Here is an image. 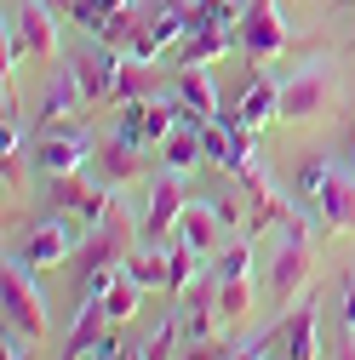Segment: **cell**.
Masks as SVG:
<instances>
[{
  "label": "cell",
  "mask_w": 355,
  "mask_h": 360,
  "mask_svg": "<svg viewBox=\"0 0 355 360\" xmlns=\"http://www.w3.org/2000/svg\"><path fill=\"white\" fill-rule=\"evenodd\" d=\"M224 235H230V223L218 217V206H212V200H189V206H184V217H178V240H189L201 257H206V252H218V240H224Z\"/></svg>",
  "instance_id": "13"
},
{
  "label": "cell",
  "mask_w": 355,
  "mask_h": 360,
  "mask_svg": "<svg viewBox=\"0 0 355 360\" xmlns=\"http://www.w3.org/2000/svg\"><path fill=\"white\" fill-rule=\"evenodd\" d=\"M149 92V69H144V58L138 63H120V75H115V92H109V103H138Z\"/></svg>",
  "instance_id": "29"
},
{
  "label": "cell",
  "mask_w": 355,
  "mask_h": 360,
  "mask_svg": "<svg viewBox=\"0 0 355 360\" xmlns=\"http://www.w3.org/2000/svg\"><path fill=\"white\" fill-rule=\"evenodd\" d=\"M241 184H247V195H252V212H258V223L281 217V200H275V189H270V184H263V172H258V166H247V172H241Z\"/></svg>",
  "instance_id": "30"
},
{
  "label": "cell",
  "mask_w": 355,
  "mask_h": 360,
  "mask_svg": "<svg viewBox=\"0 0 355 360\" xmlns=\"http://www.w3.org/2000/svg\"><path fill=\"white\" fill-rule=\"evenodd\" d=\"M316 314H321L316 297H298V309L281 314L275 332L287 338V360H316Z\"/></svg>",
  "instance_id": "17"
},
{
  "label": "cell",
  "mask_w": 355,
  "mask_h": 360,
  "mask_svg": "<svg viewBox=\"0 0 355 360\" xmlns=\"http://www.w3.org/2000/svg\"><path fill=\"white\" fill-rule=\"evenodd\" d=\"M120 6H132V0H75V12H69V18H75L86 34H104V23H109Z\"/></svg>",
  "instance_id": "28"
},
{
  "label": "cell",
  "mask_w": 355,
  "mask_h": 360,
  "mask_svg": "<svg viewBox=\"0 0 355 360\" xmlns=\"http://www.w3.org/2000/svg\"><path fill=\"white\" fill-rule=\"evenodd\" d=\"M298 189L316 200V217L327 223L332 235H349L355 229V177L338 160H309L298 172Z\"/></svg>",
  "instance_id": "2"
},
{
  "label": "cell",
  "mask_w": 355,
  "mask_h": 360,
  "mask_svg": "<svg viewBox=\"0 0 355 360\" xmlns=\"http://www.w3.org/2000/svg\"><path fill=\"white\" fill-rule=\"evenodd\" d=\"M69 69H75V80H80V98L86 103H104L109 92H115V75H120V63H115V46H86L80 58H69Z\"/></svg>",
  "instance_id": "11"
},
{
  "label": "cell",
  "mask_w": 355,
  "mask_h": 360,
  "mask_svg": "<svg viewBox=\"0 0 355 360\" xmlns=\"http://www.w3.org/2000/svg\"><path fill=\"white\" fill-rule=\"evenodd\" d=\"M344 326L355 332V281H349V292H344Z\"/></svg>",
  "instance_id": "37"
},
{
  "label": "cell",
  "mask_w": 355,
  "mask_h": 360,
  "mask_svg": "<svg viewBox=\"0 0 355 360\" xmlns=\"http://www.w3.org/2000/svg\"><path fill=\"white\" fill-rule=\"evenodd\" d=\"M23 269L29 263H12V257H6V269H0V314H6V332L40 343L46 338V303H40V292L29 286Z\"/></svg>",
  "instance_id": "4"
},
{
  "label": "cell",
  "mask_w": 355,
  "mask_h": 360,
  "mask_svg": "<svg viewBox=\"0 0 355 360\" xmlns=\"http://www.w3.org/2000/svg\"><path fill=\"white\" fill-rule=\"evenodd\" d=\"M144 143H132V138H109L104 149H98V160H92V172H98V184H132V177H144V155H138Z\"/></svg>",
  "instance_id": "16"
},
{
  "label": "cell",
  "mask_w": 355,
  "mask_h": 360,
  "mask_svg": "<svg viewBox=\"0 0 355 360\" xmlns=\"http://www.w3.org/2000/svg\"><path fill=\"white\" fill-rule=\"evenodd\" d=\"M109 309H104V297H86L80 303V321H75V338H69V349H63V360H86L104 338H109Z\"/></svg>",
  "instance_id": "18"
},
{
  "label": "cell",
  "mask_w": 355,
  "mask_h": 360,
  "mask_svg": "<svg viewBox=\"0 0 355 360\" xmlns=\"http://www.w3.org/2000/svg\"><path fill=\"white\" fill-rule=\"evenodd\" d=\"M230 46H241L235 40V29H189V40H184V63H212V58H224Z\"/></svg>",
  "instance_id": "22"
},
{
  "label": "cell",
  "mask_w": 355,
  "mask_h": 360,
  "mask_svg": "<svg viewBox=\"0 0 355 360\" xmlns=\"http://www.w3.org/2000/svg\"><path fill=\"white\" fill-rule=\"evenodd\" d=\"M46 6H58V12H75V0H46Z\"/></svg>",
  "instance_id": "40"
},
{
  "label": "cell",
  "mask_w": 355,
  "mask_h": 360,
  "mask_svg": "<svg viewBox=\"0 0 355 360\" xmlns=\"http://www.w3.org/2000/svg\"><path fill=\"white\" fill-rule=\"evenodd\" d=\"M52 200H58L63 212L86 217V223H98V217L109 212V200H115V195H104V184H92L86 172H69V177H52Z\"/></svg>",
  "instance_id": "9"
},
{
  "label": "cell",
  "mask_w": 355,
  "mask_h": 360,
  "mask_svg": "<svg viewBox=\"0 0 355 360\" xmlns=\"http://www.w3.org/2000/svg\"><path fill=\"white\" fill-rule=\"evenodd\" d=\"M126 275L138 281V286H166L172 257H161V252H126Z\"/></svg>",
  "instance_id": "26"
},
{
  "label": "cell",
  "mask_w": 355,
  "mask_h": 360,
  "mask_svg": "<svg viewBox=\"0 0 355 360\" xmlns=\"http://www.w3.org/2000/svg\"><path fill=\"white\" fill-rule=\"evenodd\" d=\"M144 23H149V18H144L138 6H120V12H115V18L104 23V34H98V40H104V46H132V40H138V29H144Z\"/></svg>",
  "instance_id": "27"
},
{
  "label": "cell",
  "mask_w": 355,
  "mask_h": 360,
  "mask_svg": "<svg viewBox=\"0 0 355 360\" xmlns=\"http://www.w3.org/2000/svg\"><path fill=\"white\" fill-rule=\"evenodd\" d=\"M115 360H144V354H115Z\"/></svg>",
  "instance_id": "41"
},
{
  "label": "cell",
  "mask_w": 355,
  "mask_h": 360,
  "mask_svg": "<svg viewBox=\"0 0 355 360\" xmlns=\"http://www.w3.org/2000/svg\"><path fill=\"white\" fill-rule=\"evenodd\" d=\"M86 155H92V143H86L80 131H46V138H40V149H35V160H40V172H46V177L80 172Z\"/></svg>",
  "instance_id": "12"
},
{
  "label": "cell",
  "mask_w": 355,
  "mask_h": 360,
  "mask_svg": "<svg viewBox=\"0 0 355 360\" xmlns=\"http://www.w3.org/2000/svg\"><path fill=\"white\" fill-rule=\"evenodd\" d=\"M241 120H247V126L281 120V86H275V80H252L247 98H241Z\"/></svg>",
  "instance_id": "23"
},
{
  "label": "cell",
  "mask_w": 355,
  "mask_h": 360,
  "mask_svg": "<svg viewBox=\"0 0 355 360\" xmlns=\"http://www.w3.org/2000/svg\"><path fill=\"white\" fill-rule=\"evenodd\" d=\"M23 343H29V338H18V332H6V360H29V354H23Z\"/></svg>",
  "instance_id": "36"
},
{
  "label": "cell",
  "mask_w": 355,
  "mask_h": 360,
  "mask_svg": "<svg viewBox=\"0 0 355 360\" xmlns=\"http://www.w3.org/2000/svg\"><path fill=\"white\" fill-rule=\"evenodd\" d=\"M189 360H218V349H212V343H195V354H189Z\"/></svg>",
  "instance_id": "39"
},
{
  "label": "cell",
  "mask_w": 355,
  "mask_h": 360,
  "mask_svg": "<svg viewBox=\"0 0 355 360\" xmlns=\"http://www.w3.org/2000/svg\"><path fill=\"white\" fill-rule=\"evenodd\" d=\"M18 29H23V40H29V58H40V63L58 58V18H52L46 0H23Z\"/></svg>",
  "instance_id": "15"
},
{
  "label": "cell",
  "mask_w": 355,
  "mask_h": 360,
  "mask_svg": "<svg viewBox=\"0 0 355 360\" xmlns=\"http://www.w3.org/2000/svg\"><path fill=\"white\" fill-rule=\"evenodd\" d=\"M126 246H132V217H126L120 200H109V212L92 223V235H86V252H80L86 297H104V286L115 281V263H126Z\"/></svg>",
  "instance_id": "1"
},
{
  "label": "cell",
  "mask_w": 355,
  "mask_h": 360,
  "mask_svg": "<svg viewBox=\"0 0 355 360\" xmlns=\"http://www.w3.org/2000/svg\"><path fill=\"white\" fill-rule=\"evenodd\" d=\"M338 360H355V332L344 326V338H338Z\"/></svg>",
  "instance_id": "38"
},
{
  "label": "cell",
  "mask_w": 355,
  "mask_h": 360,
  "mask_svg": "<svg viewBox=\"0 0 355 360\" xmlns=\"http://www.w3.org/2000/svg\"><path fill=\"white\" fill-rule=\"evenodd\" d=\"M166 257H172V275H166V292H189V275H195V263H201V252H195L189 240H178V246H172Z\"/></svg>",
  "instance_id": "31"
},
{
  "label": "cell",
  "mask_w": 355,
  "mask_h": 360,
  "mask_svg": "<svg viewBox=\"0 0 355 360\" xmlns=\"http://www.w3.org/2000/svg\"><path fill=\"white\" fill-rule=\"evenodd\" d=\"M247 314H252V275L218 281V326H241Z\"/></svg>",
  "instance_id": "20"
},
{
  "label": "cell",
  "mask_w": 355,
  "mask_h": 360,
  "mask_svg": "<svg viewBox=\"0 0 355 360\" xmlns=\"http://www.w3.org/2000/svg\"><path fill=\"white\" fill-rule=\"evenodd\" d=\"M201 126H206V120H178V126H172V138L161 143V155H166L172 172H189V166L206 155V149H201Z\"/></svg>",
  "instance_id": "19"
},
{
  "label": "cell",
  "mask_w": 355,
  "mask_h": 360,
  "mask_svg": "<svg viewBox=\"0 0 355 360\" xmlns=\"http://www.w3.org/2000/svg\"><path fill=\"white\" fill-rule=\"evenodd\" d=\"M80 103H86V98H80V80H75V69H63V75H58V80L46 86V109H40V120L52 126L58 115H75Z\"/></svg>",
  "instance_id": "24"
},
{
  "label": "cell",
  "mask_w": 355,
  "mask_h": 360,
  "mask_svg": "<svg viewBox=\"0 0 355 360\" xmlns=\"http://www.w3.org/2000/svg\"><path fill=\"white\" fill-rule=\"evenodd\" d=\"M230 275H252V246L241 240V246H230L224 252V263H218V281H230Z\"/></svg>",
  "instance_id": "32"
},
{
  "label": "cell",
  "mask_w": 355,
  "mask_h": 360,
  "mask_svg": "<svg viewBox=\"0 0 355 360\" xmlns=\"http://www.w3.org/2000/svg\"><path fill=\"white\" fill-rule=\"evenodd\" d=\"M69 252H75V229H69L63 217H58V223H40V229L23 240V263H29V269H58Z\"/></svg>",
  "instance_id": "14"
},
{
  "label": "cell",
  "mask_w": 355,
  "mask_h": 360,
  "mask_svg": "<svg viewBox=\"0 0 355 360\" xmlns=\"http://www.w3.org/2000/svg\"><path fill=\"white\" fill-rule=\"evenodd\" d=\"M172 126H178V103L138 98V103H126V115H120V138H132V143H166Z\"/></svg>",
  "instance_id": "7"
},
{
  "label": "cell",
  "mask_w": 355,
  "mask_h": 360,
  "mask_svg": "<svg viewBox=\"0 0 355 360\" xmlns=\"http://www.w3.org/2000/svg\"><path fill=\"white\" fill-rule=\"evenodd\" d=\"M235 40H241V52L258 58V63L275 58V52H287V23L275 12V0H247V12L235 23Z\"/></svg>",
  "instance_id": "6"
},
{
  "label": "cell",
  "mask_w": 355,
  "mask_h": 360,
  "mask_svg": "<svg viewBox=\"0 0 355 360\" xmlns=\"http://www.w3.org/2000/svg\"><path fill=\"white\" fill-rule=\"evenodd\" d=\"M184 206H189V195H184V172H166L161 184H155V195H149V212H144V240H161L178 217H184Z\"/></svg>",
  "instance_id": "10"
},
{
  "label": "cell",
  "mask_w": 355,
  "mask_h": 360,
  "mask_svg": "<svg viewBox=\"0 0 355 360\" xmlns=\"http://www.w3.org/2000/svg\"><path fill=\"white\" fill-rule=\"evenodd\" d=\"M138 292H144V286L120 269V275L104 286V309H109V321H132V314H138Z\"/></svg>",
  "instance_id": "25"
},
{
  "label": "cell",
  "mask_w": 355,
  "mask_h": 360,
  "mask_svg": "<svg viewBox=\"0 0 355 360\" xmlns=\"http://www.w3.org/2000/svg\"><path fill=\"white\" fill-rule=\"evenodd\" d=\"M172 343H178V321H161V332H155V343L144 349V360H166Z\"/></svg>",
  "instance_id": "33"
},
{
  "label": "cell",
  "mask_w": 355,
  "mask_h": 360,
  "mask_svg": "<svg viewBox=\"0 0 355 360\" xmlns=\"http://www.w3.org/2000/svg\"><path fill=\"white\" fill-rule=\"evenodd\" d=\"M178 34H189V12L172 0V6H161V12H155L144 29H138V40H132L126 52H132V58H144V63H155V58L172 46V40H178Z\"/></svg>",
  "instance_id": "8"
},
{
  "label": "cell",
  "mask_w": 355,
  "mask_h": 360,
  "mask_svg": "<svg viewBox=\"0 0 355 360\" xmlns=\"http://www.w3.org/2000/svg\"><path fill=\"white\" fill-rule=\"evenodd\" d=\"M212 206H218V217H224L230 229H241V206H235V200H212Z\"/></svg>",
  "instance_id": "35"
},
{
  "label": "cell",
  "mask_w": 355,
  "mask_h": 360,
  "mask_svg": "<svg viewBox=\"0 0 355 360\" xmlns=\"http://www.w3.org/2000/svg\"><path fill=\"white\" fill-rule=\"evenodd\" d=\"M332 92H338V69H332V58L304 63V69L281 86V120H292V126L316 120L321 109H332Z\"/></svg>",
  "instance_id": "3"
},
{
  "label": "cell",
  "mask_w": 355,
  "mask_h": 360,
  "mask_svg": "<svg viewBox=\"0 0 355 360\" xmlns=\"http://www.w3.org/2000/svg\"><path fill=\"white\" fill-rule=\"evenodd\" d=\"M270 338H275V332H263V338H252V343H247L241 354H230V360H263V349H270Z\"/></svg>",
  "instance_id": "34"
},
{
  "label": "cell",
  "mask_w": 355,
  "mask_h": 360,
  "mask_svg": "<svg viewBox=\"0 0 355 360\" xmlns=\"http://www.w3.org/2000/svg\"><path fill=\"white\" fill-rule=\"evenodd\" d=\"M178 98L189 103V115H195V120H212V115H218V92H212V80H206V69H201V63H189L184 75H178Z\"/></svg>",
  "instance_id": "21"
},
{
  "label": "cell",
  "mask_w": 355,
  "mask_h": 360,
  "mask_svg": "<svg viewBox=\"0 0 355 360\" xmlns=\"http://www.w3.org/2000/svg\"><path fill=\"white\" fill-rule=\"evenodd\" d=\"M304 281H309V229L287 212V223H281V246H275V257H270V292L287 303L292 292H304Z\"/></svg>",
  "instance_id": "5"
}]
</instances>
